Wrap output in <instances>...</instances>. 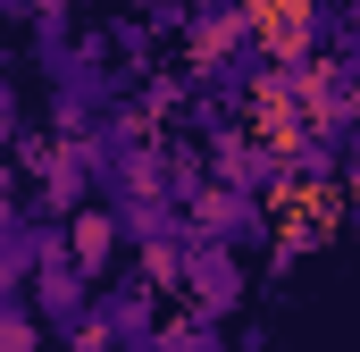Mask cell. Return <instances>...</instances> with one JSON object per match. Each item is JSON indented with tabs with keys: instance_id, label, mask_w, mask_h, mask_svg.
I'll list each match as a JSON object with an SVG mask.
<instances>
[{
	"instance_id": "obj_2",
	"label": "cell",
	"mask_w": 360,
	"mask_h": 352,
	"mask_svg": "<svg viewBox=\"0 0 360 352\" xmlns=\"http://www.w3.org/2000/svg\"><path fill=\"white\" fill-rule=\"evenodd\" d=\"M184 277H193V294H210V302H235V260H226V244H201V252L184 260Z\"/></svg>"
},
{
	"instance_id": "obj_4",
	"label": "cell",
	"mask_w": 360,
	"mask_h": 352,
	"mask_svg": "<svg viewBox=\"0 0 360 352\" xmlns=\"http://www.w3.org/2000/svg\"><path fill=\"white\" fill-rule=\"evenodd\" d=\"M8 109H17V92H8V84H0V126H8Z\"/></svg>"
},
{
	"instance_id": "obj_3",
	"label": "cell",
	"mask_w": 360,
	"mask_h": 352,
	"mask_svg": "<svg viewBox=\"0 0 360 352\" xmlns=\"http://www.w3.org/2000/svg\"><path fill=\"white\" fill-rule=\"evenodd\" d=\"M0 352H34V327H25V319H8V327H0Z\"/></svg>"
},
{
	"instance_id": "obj_1",
	"label": "cell",
	"mask_w": 360,
	"mask_h": 352,
	"mask_svg": "<svg viewBox=\"0 0 360 352\" xmlns=\"http://www.w3.org/2000/svg\"><path fill=\"white\" fill-rule=\"evenodd\" d=\"M302 34H310V8H302V0H260V42H269L276 59H293Z\"/></svg>"
}]
</instances>
